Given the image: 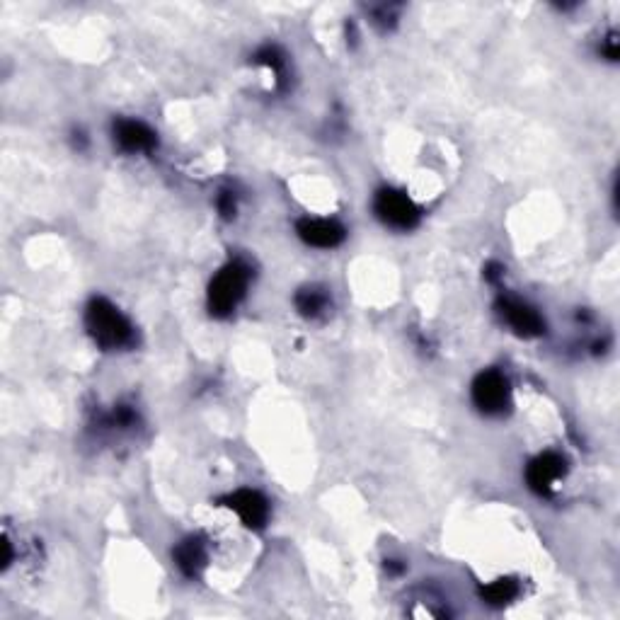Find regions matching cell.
<instances>
[{"instance_id": "obj_7", "label": "cell", "mask_w": 620, "mask_h": 620, "mask_svg": "<svg viewBox=\"0 0 620 620\" xmlns=\"http://www.w3.org/2000/svg\"><path fill=\"white\" fill-rule=\"evenodd\" d=\"M296 231L303 243L320 250L337 248V245H342L344 238H347V231H344L342 223L335 221V218H301Z\"/></svg>"}, {"instance_id": "obj_3", "label": "cell", "mask_w": 620, "mask_h": 620, "mask_svg": "<svg viewBox=\"0 0 620 620\" xmlns=\"http://www.w3.org/2000/svg\"><path fill=\"white\" fill-rule=\"evenodd\" d=\"M473 403L485 415H504L512 405V388H509L507 376L497 369L478 373L473 381Z\"/></svg>"}, {"instance_id": "obj_6", "label": "cell", "mask_w": 620, "mask_h": 620, "mask_svg": "<svg viewBox=\"0 0 620 620\" xmlns=\"http://www.w3.org/2000/svg\"><path fill=\"white\" fill-rule=\"evenodd\" d=\"M565 473H567L565 456H560L558 451H545L528 463L526 482L536 495H550L555 482H558Z\"/></svg>"}, {"instance_id": "obj_5", "label": "cell", "mask_w": 620, "mask_h": 620, "mask_svg": "<svg viewBox=\"0 0 620 620\" xmlns=\"http://www.w3.org/2000/svg\"><path fill=\"white\" fill-rule=\"evenodd\" d=\"M497 308L499 315L504 318V323L512 327L519 337L531 340V337H541L545 332V320L541 318V313H538L533 306H528L526 301H521V298L502 296L499 298Z\"/></svg>"}, {"instance_id": "obj_8", "label": "cell", "mask_w": 620, "mask_h": 620, "mask_svg": "<svg viewBox=\"0 0 620 620\" xmlns=\"http://www.w3.org/2000/svg\"><path fill=\"white\" fill-rule=\"evenodd\" d=\"M114 143L131 155L153 153L158 146V134L139 119H117L114 122Z\"/></svg>"}, {"instance_id": "obj_9", "label": "cell", "mask_w": 620, "mask_h": 620, "mask_svg": "<svg viewBox=\"0 0 620 620\" xmlns=\"http://www.w3.org/2000/svg\"><path fill=\"white\" fill-rule=\"evenodd\" d=\"M226 507L233 509L238 519L248 528H255V531H260L269 521V502L257 490L233 492V495L226 497Z\"/></svg>"}, {"instance_id": "obj_12", "label": "cell", "mask_w": 620, "mask_h": 620, "mask_svg": "<svg viewBox=\"0 0 620 620\" xmlns=\"http://www.w3.org/2000/svg\"><path fill=\"white\" fill-rule=\"evenodd\" d=\"M519 596V584L514 579H497L490 587L482 589V599L492 606H504Z\"/></svg>"}, {"instance_id": "obj_1", "label": "cell", "mask_w": 620, "mask_h": 620, "mask_svg": "<svg viewBox=\"0 0 620 620\" xmlns=\"http://www.w3.org/2000/svg\"><path fill=\"white\" fill-rule=\"evenodd\" d=\"M85 327L88 335L100 349L117 352V349L131 347L136 340V330L131 320L107 298H93L85 308Z\"/></svg>"}, {"instance_id": "obj_11", "label": "cell", "mask_w": 620, "mask_h": 620, "mask_svg": "<svg viewBox=\"0 0 620 620\" xmlns=\"http://www.w3.org/2000/svg\"><path fill=\"white\" fill-rule=\"evenodd\" d=\"M296 308L303 318H320V315L327 313L330 308V294L323 289V286H306L296 294Z\"/></svg>"}, {"instance_id": "obj_2", "label": "cell", "mask_w": 620, "mask_h": 620, "mask_svg": "<svg viewBox=\"0 0 620 620\" xmlns=\"http://www.w3.org/2000/svg\"><path fill=\"white\" fill-rule=\"evenodd\" d=\"M250 267L243 260H231L209 284V310L214 318H228L248 294Z\"/></svg>"}, {"instance_id": "obj_10", "label": "cell", "mask_w": 620, "mask_h": 620, "mask_svg": "<svg viewBox=\"0 0 620 620\" xmlns=\"http://www.w3.org/2000/svg\"><path fill=\"white\" fill-rule=\"evenodd\" d=\"M209 560V550L202 536H189L175 548V562L185 577H199Z\"/></svg>"}, {"instance_id": "obj_14", "label": "cell", "mask_w": 620, "mask_h": 620, "mask_svg": "<svg viewBox=\"0 0 620 620\" xmlns=\"http://www.w3.org/2000/svg\"><path fill=\"white\" fill-rule=\"evenodd\" d=\"M216 206L223 218H233L238 214V194H235L233 189H221V194H218L216 199Z\"/></svg>"}, {"instance_id": "obj_15", "label": "cell", "mask_w": 620, "mask_h": 620, "mask_svg": "<svg viewBox=\"0 0 620 620\" xmlns=\"http://www.w3.org/2000/svg\"><path fill=\"white\" fill-rule=\"evenodd\" d=\"M502 274H504V272H502V264H495V262L487 264V272H485V277H487V279H490V281H497L499 277H502Z\"/></svg>"}, {"instance_id": "obj_13", "label": "cell", "mask_w": 620, "mask_h": 620, "mask_svg": "<svg viewBox=\"0 0 620 620\" xmlns=\"http://www.w3.org/2000/svg\"><path fill=\"white\" fill-rule=\"evenodd\" d=\"M255 63H260V66H267L269 71L277 76L279 88H286V85H289V80H286V56L281 54L277 47H262L255 54Z\"/></svg>"}, {"instance_id": "obj_4", "label": "cell", "mask_w": 620, "mask_h": 620, "mask_svg": "<svg viewBox=\"0 0 620 620\" xmlns=\"http://www.w3.org/2000/svg\"><path fill=\"white\" fill-rule=\"evenodd\" d=\"M373 209H376V216L381 218L386 226L395 228V231H412L419 223V216H422L417 204L412 202L405 192L393 187L381 189V192L376 194Z\"/></svg>"}]
</instances>
